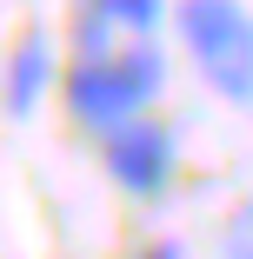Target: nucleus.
I'll list each match as a JSON object with an SVG mask.
<instances>
[{"mask_svg": "<svg viewBox=\"0 0 253 259\" xmlns=\"http://www.w3.org/2000/svg\"><path fill=\"white\" fill-rule=\"evenodd\" d=\"M47 87H54V40L33 27V33L14 40V54H7V120H33Z\"/></svg>", "mask_w": 253, "mask_h": 259, "instance_id": "20e7f679", "label": "nucleus"}, {"mask_svg": "<svg viewBox=\"0 0 253 259\" xmlns=\"http://www.w3.org/2000/svg\"><path fill=\"white\" fill-rule=\"evenodd\" d=\"M93 14H107L114 27H133V33H147L160 14H167V0H87Z\"/></svg>", "mask_w": 253, "mask_h": 259, "instance_id": "39448f33", "label": "nucleus"}, {"mask_svg": "<svg viewBox=\"0 0 253 259\" xmlns=\"http://www.w3.org/2000/svg\"><path fill=\"white\" fill-rule=\"evenodd\" d=\"M173 27L187 40L200 80L233 107H253V14L240 0H180Z\"/></svg>", "mask_w": 253, "mask_h": 259, "instance_id": "f03ea898", "label": "nucleus"}, {"mask_svg": "<svg viewBox=\"0 0 253 259\" xmlns=\"http://www.w3.org/2000/svg\"><path fill=\"white\" fill-rule=\"evenodd\" d=\"M160 87H167V54L154 40L120 47V54H107V60H74V73L60 80L67 113L80 126H93L100 140L133 126V120H147V100H154Z\"/></svg>", "mask_w": 253, "mask_h": 259, "instance_id": "f257e3e1", "label": "nucleus"}, {"mask_svg": "<svg viewBox=\"0 0 253 259\" xmlns=\"http://www.w3.org/2000/svg\"><path fill=\"white\" fill-rule=\"evenodd\" d=\"M220 259H253V206H246V213H233V226H227V246H220Z\"/></svg>", "mask_w": 253, "mask_h": 259, "instance_id": "423d86ee", "label": "nucleus"}, {"mask_svg": "<svg viewBox=\"0 0 253 259\" xmlns=\"http://www.w3.org/2000/svg\"><path fill=\"white\" fill-rule=\"evenodd\" d=\"M133 259H187V252H180V246H173V239H154V246H140V252H133Z\"/></svg>", "mask_w": 253, "mask_h": 259, "instance_id": "0eeeda50", "label": "nucleus"}, {"mask_svg": "<svg viewBox=\"0 0 253 259\" xmlns=\"http://www.w3.org/2000/svg\"><path fill=\"white\" fill-rule=\"evenodd\" d=\"M100 166H107V180L133 199H160L173 186V166H180V146H173V126L167 120H133L120 133L100 140Z\"/></svg>", "mask_w": 253, "mask_h": 259, "instance_id": "7ed1b4c3", "label": "nucleus"}]
</instances>
